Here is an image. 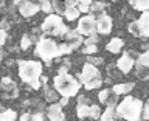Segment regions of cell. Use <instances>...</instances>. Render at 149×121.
Masks as SVG:
<instances>
[{"label": "cell", "instance_id": "6da1fadb", "mask_svg": "<svg viewBox=\"0 0 149 121\" xmlns=\"http://www.w3.org/2000/svg\"><path fill=\"white\" fill-rule=\"evenodd\" d=\"M19 76L23 82L30 84L31 88H40L42 86V64L37 61H19Z\"/></svg>", "mask_w": 149, "mask_h": 121}, {"label": "cell", "instance_id": "7a4b0ae2", "mask_svg": "<svg viewBox=\"0 0 149 121\" xmlns=\"http://www.w3.org/2000/svg\"><path fill=\"white\" fill-rule=\"evenodd\" d=\"M144 104L138 98L126 96L123 101L116 106V115L123 121H140L143 113Z\"/></svg>", "mask_w": 149, "mask_h": 121}, {"label": "cell", "instance_id": "3957f363", "mask_svg": "<svg viewBox=\"0 0 149 121\" xmlns=\"http://www.w3.org/2000/svg\"><path fill=\"white\" fill-rule=\"evenodd\" d=\"M53 86L59 95H62L64 98H72V96H76V93L79 92L81 82L72 74H58L53 79Z\"/></svg>", "mask_w": 149, "mask_h": 121}, {"label": "cell", "instance_id": "277c9868", "mask_svg": "<svg viewBox=\"0 0 149 121\" xmlns=\"http://www.w3.org/2000/svg\"><path fill=\"white\" fill-rule=\"evenodd\" d=\"M78 79L79 82L84 84V87L87 90H93V88H100L101 84L104 82V79L101 78V73L95 65L92 64H86L82 67V72L78 73Z\"/></svg>", "mask_w": 149, "mask_h": 121}, {"label": "cell", "instance_id": "5b68a950", "mask_svg": "<svg viewBox=\"0 0 149 121\" xmlns=\"http://www.w3.org/2000/svg\"><path fill=\"white\" fill-rule=\"evenodd\" d=\"M34 54L37 56V58H40L42 61H45L47 64H50L51 59L59 58V56H61L59 45L56 44L53 39H48V37H42V39L36 44Z\"/></svg>", "mask_w": 149, "mask_h": 121}, {"label": "cell", "instance_id": "8992f818", "mask_svg": "<svg viewBox=\"0 0 149 121\" xmlns=\"http://www.w3.org/2000/svg\"><path fill=\"white\" fill-rule=\"evenodd\" d=\"M40 30L44 33H47V34L59 36V37H64L70 33L68 26L64 25L62 17H61L59 14H50V16H47L45 20L42 22V25H40Z\"/></svg>", "mask_w": 149, "mask_h": 121}, {"label": "cell", "instance_id": "52a82bcc", "mask_svg": "<svg viewBox=\"0 0 149 121\" xmlns=\"http://www.w3.org/2000/svg\"><path fill=\"white\" fill-rule=\"evenodd\" d=\"M96 20L98 19H95V16L93 14H87V16L81 17L78 20V31L81 33L82 36H92L95 34L96 31Z\"/></svg>", "mask_w": 149, "mask_h": 121}, {"label": "cell", "instance_id": "ba28073f", "mask_svg": "<svg viewBox=\"0 0 149 121\" xmlns=\"http://www.w3.org/2000/svg\"><path fill=\"white\" fill-rule=\"evenodd\" d=\"M19 95V87L11 78H2V98L3 99H13Z\"/></svg>", "mask_w": 149, "mask_h": 121}, {"label": "cell", "instance_id": "9c48e42d", "mask_svg": "<svg viewBox=\"0 0 149 121\" xmlns=\"http://www.w3.org/2000/svg\"><path fill=\"white\" fill-rule=\"evenodd\" d=\"M112 25H113V20H112L110 16L107 14H100L98 16V20H96V31L100 34L106 36L112 31Z\"/></svg>", "mask_w": 149, "mask_h": 121}, {"label": "cell", "instance_id": "30bf717a", "mask_svg": "<svg viewBox=\"0 0 149 121\" xmlns=\"http://www.w3.org/2000/svg\"><path fill=\"white\" fill-rule=\"evenodd\" d=\"M98 99H100L101 104H106L107 107H115L118 104V95H115L112 92V88H102L98 93Z\"/></svg>", "mask_w": 149, "mask_h": 121}, {"label": "cell", "instance_id": "8fae6325", "mask_svg": "<svg viewBox=\"0 0 149 121\" xmlns=\"http://www.w3.org/2000/svg\"><path fill=\"white\" fill-rule=\"evenodd\" d=\"M134 64H135V61H134V53H132V51H127V53H124V54L118 59V62H116V67L120 68V72L129 73L130 70H132Z\"/></svg>", "mask_w": 149, "mask_h": 121}, {"label": "cell", "instance_id": "7c38bea8", "mask_svg": "<svg viewBox=\"0 0 149 121\" xmlns=\"http://www.w3.org/2000/svg\"><path fill=\"white\" fill-rule=\"evenodd\" d=\"M40 9V5H37L34 2H22L20 6H19V13H20L22 17L30 19Z\"/></svg>", "mask_w": 149, "mask_h": 121}, {"label": "cell", "instance_id": "4fadbf2b", "mask_svg": "<svg viewBox=\"0 0 149 121\" xmlns=\"http://www.w3.org/2000/svg\"><path fill=\"white\" fill-rule=\"evenodd\" d=\"M47 116H48L50 121H64L65 115L62 112V106L59 104H51L48 109H47Z\"/></svg>", "mask_w": 149, "mask_h": 121}, {"label": "cell", "instance_id": "5bb4252c", "mask_svg": "<svg viewBox=\"0 0 149 121\" xmlns=\"http://www.w3.org/2000/svg\"><path fill=\"white\" fill-rule=\"evenodd\" d=\"M82 42H84L82 34H81L78 30H72L67 36H65V44H68V47H70L72 50H76L78 47L82 44Z\"/></svg>", "mask_w": 149, "mask_h": 121}, {"label": "cell", "instance_id": "9a60e30c", "mask_svg": "<svg viewBox=\"0 0 149 121\" xmlns=\"http://www.w3.org/2000/svg\"><path fill=\"white\" fill-rule=\"evenodd\" d=\"M138 25H140V31H141L143 37L149 36V11L143 13L141 17L138 19Z\"/></svg>", "mask_w": 149, "mask_h": 121}, {"label": "cell", "instance_id": "2e32d148", "mask_svg": "<svg viewBox=\"0 0 149 121\" xmlns=\"http://www.w3.org/2000/svg\"><path fill=\"white\" fill-rule=\"evenodd\" d=\"M135 84L134 82H123V84H115L113 87H112V92L115 93V95H123V93H126L127 95L129 92H132Z\"/></svg>", "mask_w": 149, "mask_h": 121}, {"label": "cell", "instance_id": "e0dca14e", "mask_svg": "<svg viewBox=\"0 0 149 121\" xmlns=\"http://www.w3.org/2000/svg\"><path fill=\"white\" fill-rule=\"evenodd\" d=\"M123 45H124L123 39H120V37H113L112 40L107 42L106 50H107V51H110V53H120L121 48H123Z\"/></svg>", "mask_w": 149, "mask_h": 121}, {"label": "cell", "instance_id": "ac0fdd59", "mask_svg": "<svg viewBox=\"0 0 149 121\" xmlns=\"http://www.w3.org/2000/svg\"><path fill=\"white\" fill-rule=\"evenodd\" d=\"M116 109L115 107H107V109L104 110V113L101 115V118L98 121H115L116 120Z\"/></svg>", "mask_w": 149, "mask_h": 121}, {"label": "cell", "instance_id": "d6986e66", "mask_svg": "<svg viewBox=\"0 0 149 121\" xmlns=\"http://www.w3.org/2000/svg\"><path fill=\"white\" fill-rule=\"evenodd\" d=\"M129 3L134 6V9H138L143 13L149 11V0H130Z\"/></svg>", "mask_w": 149, "mask_h": 121}, {"label": "cell", "instance_id": "ffe728a7", "mask_svg": "<svg viewBox=\"0 0 149 121\" xmlns=\"http://www.w3.org/2000/svg\"><path fill=\"white\" fill-rule=\"evenodd\" d=\"M16 118H17V113L13 109H5L2 115H0V121H16Z\"/></svg>", "mask_w": 149, "mask_h": 121}, {"label": "cell", "instance_id": "44dd1931", "mask_svg": "<svg viewBox=\"0 0 149 121\" xmlns=\"http://www.w3.org/2000/svg\"><path fill=\"white\" fill-rule=\"evenodd\" d=\"M20 121H45V120L42 113H30V112H26V113H23L20 116Z\"/></svg>", "mask_w": 149, "mask_h": 121}, {"label": "cell", "instance_id": "7402d4cb", "mask_svg": "<svg viewBox=\"0 0 149 121\" xmlns=\"http://www.w3.org/2000/svg\"><path fill=\"white\" fill-rule=\"evenodd\" d=\"M88 112H90V106H86V104H78L76 106V115L81 120L88 118Z\"/></svg>", "mask_w": 149, "mask_h": 121}, {"label": "cell", "instance_id": "603a6c76", "mask_svg": "<svg viewBox=\"0 0 149 121\" xmlns=\"http://www.w3.org/2000/svg\"><path fill=\"white\" fill-rule=\"evenodd\" d=\"M79 8H67L65 9V19H67V20H76V19H81L79 17Z\"/></svg>", "mask_w": 149, "mask_h": 121}, {"label": "cell", "instance_id": "cb8c5ba5", "mask_svg": "<svg viewBox=\"0 0 149 121\" xmlns=\"http://www.w3.org/2000/svg\"><path fill=\"white\" fill-rule=\"evenodd\" d=\"M101 110H100V107H98L96 104H92L90 106V112H88V120H100L101 118Z\"/></svg>", "mask_w": 149, "mask_h": 121}, {"label": "cell", "instance_id": "d4e9b609", "mask_svg": "<svg viewBox=\"0 0 149 121\" xmlns=\"http://www.w3.org/2000/svg\"><path fill=\"white\" fill-rule=\"evenodd\" d=\"M137 78H140V79H149V68L137 64Z\"/></svg>", "mask_w": 149, "mask_h": 121}, {"label": "cell", "instance_id": "484cf974", "mask_svg": "<svg viewBox=\"0 0 149 121\" xmlns=\"http://www.w3.org/2000/svg\"><path fill=\"white\" fill-rule=\"evenodd\" d=\"M44 95H45V99L48 101V102H54L56 99H58V92L56 90H50L48 87H45L44 88Z\"/></svg>", "mask_w": 149, "mask_h": 121}, {"label": "cell", "instance_id": "4316f807", "mask_svg": "<svg viewBox=\"0 0 149 121\" xmlns=\"http://www.w3.org/2000/svg\"><path fill=\"white\" fill-rule=\"evenodd\" d=\"M137 64H140V65H143V67H148V68H149V50L143 51V53L138 56Z\"/></svg>", "mask_w": 149, "mask_h": 121}, {"label": "cell", "instance_id": "83f0119b", "mask_svg": "<svg viewBox=\"0 0 149 121\" xmlns=\"http://www.w3.org/2000/svg\"><path fill=\"white\" fill-rule=\"evenodd\" d=\"M127 30L130 34H134V36H141V31H140V25H138V20H134V22H130L129 23V26H127Z\"/></svg>", "mask_w": 149, "mask_h": 121}, {"label": "cell", "instance_id": "f1b7e54d", "mask_svg": "<svg viewBox=\"0 0 149 121\" xmlns=\"http://www.w3.org/2000/svg\"><path fill=\"white\" fill-rule=\"evenodd\" d=\"M78 8L81 13H88V11H92V2L90 0H81Z\"/></svg>", "mask_w": 149, "mask_h": 121}, {"label": "cell", "instance_id": "f546056e", "mask_svg": "<svg viewBox=\"0 0 149 121\" xmlns=\"http://www.w3.org/2000/svg\"><path fill=\"white\" fill-rule=\"evenodd\" d=\"M39 5H40V9H42V11L47 13L48 16H50V14H53V13H51V11H53V3H51V2H48V0H44V2H40Z\"/></svg>", "mask_w": 149, "mask_h": 121}, {"label": "cell", "instance_id": "4dcf8cb0", "mask_svg": "<svg viewBox=\"0 0 149 121\" xmlns=\"http://www.w3.org/2000/svg\"><path fill=\"white\" fill-rule=\"evenodd\" d=\"M53 3V9H56L58 11V14L61 16V14H65V3H62V2H58V0H54V2H51Z\"/></svg>", "mask_w": 149, "mask_h": 121}, {"label": "cell", "instance_id": "1f68e13d", "mask_svg": "<svg viewBox=\"0 0 149 121\" xmlns=\"http://www.w3.org/2000/svg\"><path fill=\"white\" fill-rule=\"evenodd\" d=\"M30 45H31V36L30 34H23L22 36V40H20V48L22 50H26Z\"/></svg>", "mask_w": 149, "mask_h": 121}, {"label": "cell", "instance_id": "d6a6232c", "mask_svg": "<svg viewBox=\"0 0 149 121\" xmlns=\"http://www.w3.org/2000/svg\"><path fill=\"white\" fill-rule=\"evenodd\" d=\"M106 5L107 3H104V2H92V11L93 13H101L102 9L106 8Z\"/></svg>", "mask_w": 149, "mask_h": 121}, {"label": "cell", "instance_id": "836d02e7", "mask_svg": "<svg viewBox=\"0 0 149 121\" xmlns=\"http://www.w3.org/2000/svg\"><path fill=\"white\" fill-rule=\"evenodd\" d=\"M87 64H92V65H101L104 64V59L102 58H93V56H87Z\"/></svg>", "mask_w": 149, "mask_h": 121}, {"label": "cell", "instance_id": "e575fe53", "mask_svg": "<svg viewBox=\"0 0 149 121\" xmlns=\"http://www.w3.org/2000/svg\"><path fill=\"white\" fill-rule=\"evenodd\" d=\"M96 42H98V34L95 33V34L88 36L87 39L84 40V44H86V47H88V45H96Z\"/></svg>", "mask_w": 149, "mask_h": 121}, {"label": "cell", "instance_id": "d590c367", "mask_svg": "<svg viewBox=\"0 0 149 121\" xmlns=\"http://www.w3.org/2000/svg\"><path fill=\"white\" fill-rule=\"evenodd\" d=\"M96 51H98V47L96 45H88V47H86V48L82 50V53L87 54V56H90L93 53H96Z\"/></svg>", "mask_w": 149, "mask_h": 121}, {"label": "cell", "instance_id": "8d00e7d4", "mask_svg": "<svg viewBox=\"0 0 149 121\" xmlns=\"http://www.w3.org/2000/svg\"><path fill=\"white\" fill-rule=\"evenodd\" d=\"M78 104H86V106H88V104H90V99H88L87 96H84V95H79V96H78Z\"/></svg>", "mask_w": 149, "mask_h": 121}, {"label": "cell", "instance_id": "74e56055", "mask_svg": "<svg viewBox=\"0 0 149 121\" xmlns=\"http://www.w3.org/2000/svg\"><path fill=\"white\" fill-rule=\"evenodd\" d=\"M141 118H143V120H149V102H148V104H144V107H143Z\"/></svg>", "mask_w": 149, "mask_h": 121}, {"label": "cell", "instance_id": "f35d334b", "mask_svg": "<svg viewBox=\"0 0 149 121\" xmlns=\"http://www.w3.org/2000/svg\"><path fill=\"white\" fill-rule=\"evenodd\" d=\"M6 31H0V44H2V45H5V44H6Z\"/></svg>", "mask_w": 149, "mask_h": 121}, {"label": "cell", "instance_id": "ab89813d", "mask_svg": "<svg viewBox=\"0 0 149 121\" xmlns=\"http://www.w3.org/2000/svg\"><path fill=\"white\" fill-rule=\"evenodd\" d=\"M2 30H3V31H8V30H9V23H8V20H6V17L2 19Z\"/></svg>", "mask_w": 149, "mask_h": 121}, {"label": "cell", "instance_id": "60d3db41", "mask_svg": "<svg viewBox=\"0 0 149 121\" xmlns=\"http://www.w3.org/2000/svg\"><path fill=\"white\" fill-rule=\"evenodd\" d=\"M59 104L62 106V107H64V106H67V104H68V98H64V96H62V98L59 99Z\"/></svg>", "mask_w": 149, "mask_h": 121}, {"label": "cell", "instance_id": "b9f144b4", "mask_svg": "<svg viewBox=\"0 0 149 121\" xmlns=\"http://www.w3.org/2000/svg\"><path fill=\"white\" fill-rule=\"evenodd\" d=\"M40 81H42V84H47V81H48V78H47V76H42V78H40Z\"/></svg>", "mask_w": 149, "mask_h": 121}, {"label": "cell", "instance_id": "7bdbcfd3", "mask_svg": "<svg viewBox=\"0 0 149 121\" xmlns=\"http://www.w3.org/2000/svg\"><path fill=\"white\" fill-rule=\"evenodd\" d=\"M87 121H93V120H87Z\"/></svg>", "mask_w": 149, "mask_h": 121}, {"label": "cell", "instance_id": "ee69618b", "mask_svg": "<svg viewBox=\"0 0 149 121\" xmlns=\"http://www.w3.org/2000/svg\"><path fill=\"white\" fill-rule=\"evenodd\" d=\"M148 102H149V101H148Z\"/></svg>", "mask_w": 149, "mask_h": 121}]
</instances>
